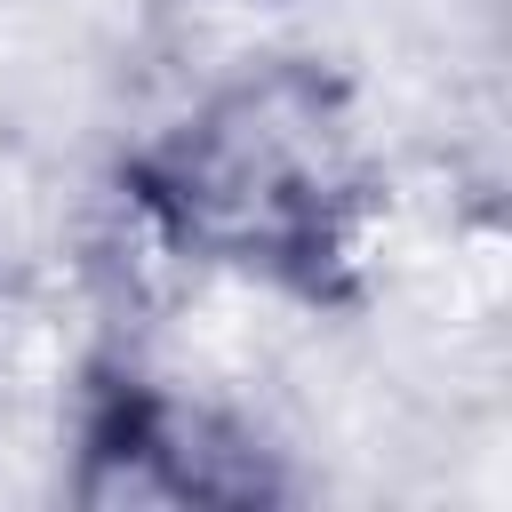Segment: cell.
Instances as JSON below:
<instances>
[{"label":"cell","mask_w":512,"mask_h":512,"mask_svg":"<svg viewBox=\"0 0 512 512\" xmlns=\"http://www.w3.org/2000/svg\"><path fill=\"white\" fill-rule=\"evenodd\" d=\"M216 8H288V0H216Z\"/></svg>","instance_id":"3"},{"label":"cell","mask_w":512,"mask_h":512,"mask_svg":"<svg viewBox=\"0 0 512 512\" xmlns=\"http://www.w3.org/2000/svg\"><path fill=\"white\" fill-rule=\"evenodd\" d=\"M192 272L336 304L384 248V160L360 96L320 56H248L192 88L112 176Z\"/></svg>","instance_id":"1"},{"label":"cell","mask_w":512,"mask_h":512,"mask_svg":"<svg viewBox=\"0 0 512 512\" xmlns=\"http://www.w3.org/2000/svg\"><path fill=\"white\" fill-rule=\"evenodd\" d=\"M288 488L296 480L272 432L208 384L104 360L72 392L64 496L80 512H248Z\"/></svg>","instance_id":"2"}]
</instances>
